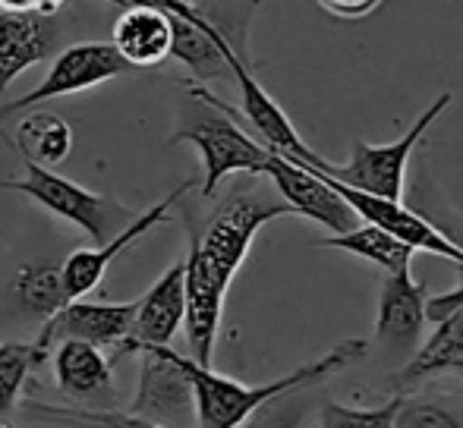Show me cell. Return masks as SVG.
Segmentation results:
<instances>
[{
    "mask_svg": "<svg viewBox=\"0 0 463 428\" xmlns=\"http://www.w3.org/2000/svg\"><path fill=\"white\" fill-rule=\"evenodd\" d=\"M136 319V300L129 302H86L73 300L54 312L51 319H44L42 330L35 337V347L42 353L51 356L54 343L61 340H86L92 347L110 349L108 359L123 347V340L129 337Z\"/></svg>",
    "mask_w": 463,
    "mask_h": 428,
    "instance_id": "cell-10",
    "label": "cell"
},
{
    "mask_svg": "<svg viewBox=\"0 0 463 428\" xmlns=\"http://www.w3.org/2000/svg\"><path fill=\"white\" fill-rule=\"evenodd\" d=\"M193 190V180H186V183H180L174 192H167L165 199H161L158 205H152V209H146L142 214H136L133 220H129L123 230H117L114 237L108 239V243L95 246V249H76L67 256V262L61 265V274H63V290H67L70 302L73 300H86L92 290H98V284L104 281V274H108L110 262H114L117 256H120L123 249H129L133 243H139L146 233H152L155 227L161 224H171L174 214L171 209L174 205L184 202V196Z\"/></svg>",
    "mask_w": 463,
    "mask_h": 428,
    "instance_id": "cell-9",
    "label": "cell"
},
{
    "mask_svg": "<svg viewBox=\"0 0 463 428\" xmlns=\"http://www.w3.org/2000/svg\"><path fill=\"white\" fill-rule=\"evenodd\" d=\"M67 0H0V10L10 13H44V16H57V10Z\"/></svg>",
    "mask_w": 463,
    "mask_h": 428,
    "instance_id": "cell-27",
    "label": "cell"
},
{
    "mask_svg": "<svg viewBox=\"0 0 463 428\" xmlns=\"http://www.w3.org/2000/svg\"><path fill=\"white\" fill-rule=\"evenodd\" d=\"M366 353L369 340L350 337V340L331 347L318 359L306 362V366L293 368V372L280 375L275 381H262V385H243V381L214 372L212 366H199V362L184 356V368L195 400V428H240L262 406L275 404V400L293 391H306V387H316L322 381L335 378L337 372L366 359Z\"/></svg>",
    "mask_w": 463,
    "mask_h": 428,
    "instance_id": "cell-2",
    "label": "cell"
},
{
    "mask_svg": "<svg viewBox=\"0 0 463 428\" xmlns=\"http://www.w3.org/2000/svg\"><path fill=\"white\" fill-rule=\"evenodd\" d=\"M454 95L441 92L420 116L413 120V126L403 135H397L394 142H384V145H369V142H354V152H350L347 164H331V161L318 158L316 167L318 173L331 177L335 183H344L350 190L369 192V196L382 199H403V186H407V164L413 158L416 145L422 142V135L432 129V123L451 107ZM306 164V161H303Z\"/></svg>",
    "mask_w": 463,
    "mask_h": 428,
    "instance_id": "cell-4",
    "label": "cell"
},
{
    "mask_svg": "<svg viewBox=\"0 0 463 428\" xmlns=\"http://www.w3.org/2000/svg\"><path fill=\"white\" fill-rule=\"evenodd\" d=\"M61 51V23L44 13L0 10V92L16 76Z\"/></svg>",
    "mask_w": 463,
    "mask_h": 428,
    "instance_id": "cell-14",
    "label": "cell"
},
{
    "mask_svg": "<svg viewBox=\"0 0 463 428\" xmlns=\"http://www.w3.org/2000/svg\"><path fill=\"white\" fill-rule=\"evenodd\" d=\"M48 359V353L32 343H0V425L10 423L13 413L23 404L25 385H29L32 372Z\"/></svg>",
    "mask_w": 463,
    "mask_h": 428,
    "instance_id": "cell-21",
    "label": "cell"
},
{
    "mask_svg": "<svg viewBox=\"0 0 463 428\" xmlns=\"http://www.w3.org/2000/svg\"><path fill=\"white\" fill-rule=\"evenodd\" d=\"M318 6L337 19H366L382 6V0H318Z\"/></svg>",
    "mask_w": 463,
    "mask_h": 428,
    "instance_id": "cell-25",
    "label": "cell"
},
{
    "mask_svg": "<svg viewBox=\"0 0 463 428\" xmlns=\"http://www.w3.org/2000/svg\"><path fill=\"white\" fill-rule=\"evenodd\" d=\"M136 356H139V385L127 413L165 428H193L195 400L184 356L174 353L171 347H146Z\"/></svg>",
    "mask_w": 463,
    "mask_h": 428,
    "instance_id": "cell-7",
    "label": "cell"
},
{
    "mask_svg": "<svg viewBox=\"0 0 463 428\" xmlns=\"http://www.w3.org/2000/svg\"><path fill=\"white\" fill-rule=\"evenodd\" d=\"M51 366L54 381L67 397L73 400H95L114 394V366L101 347L86 340H61L51 349Z\"/></svg>",
    "mask_w": 463,
    "mask_h": 428,
    "instance_id": "cell-17",
    "label": "cell"
},
{
    "mask_svg": "<svg viewBox=\"0 0 463 428\" xmlns=\"http://www.w3.org/2000/svg\"><path fill=\"white\" fill-rule=\"evenodd\" d=\"M0 190L23 192V196H29L32 202H38L44 211L54 214V218L76 224L95 243H108L117 230H123L133 220L127 209L120 202H114L110 196L86 190V186L61 177L54 167L32 164V161H25L23 177L6 180V183H0Z\"/></svg>",
    "mask_w": 463,
    "mask_h": 428,
    "instance_id": "cell-5",
    "label": "cell"
},
{
    "mask_svg": "<svg viewBox=\"0 0 463 428\" xmlns=\"http://www.w3.org/2000/svg\"><path fill=\"white\" fill-rule=\"evenodd\" d=\"M318 249H337V252H350V256L363 258V262L382 268L384 274L397 268H410L413 265L416 249H410L407 243H401L397 237L384 233L382 227L360 224L347 233H331V237L318 239Z\"/></svg>",
    "mask_w": 463,
    "mask_h": 428,
    "instance_id": "cell-18",
    "label": "cell"
},
{
    "mask_svg": "<svg viewBox=\"0 0 463 428\" xmlns=\"http://www.w3.org/2000/svg\"><path fill=\"white\" fill-rule=\"evenodd\" d=\"M233 79L240 86V120L250 123V129L259 135L269 152L284 154V158H297L306 161V164H316L322 154L312 152L303 139H299L297 126L290 123V116L284 114V107L265 92V86L256 79L252 73V63H237L233 67Z\"/></svg>",
    "mask_w": 463,
    "mask_h": 428,
    "instance_id": "cell-12",
    "label": "cell"
},
{
    "mask_svg": "<svg viewBox=\"0 0 463 428\" xmlns=\"http://www.w3.org/2000/svg\"><path fill=\"white\" fill-rule=\"evenodd\" d=\"M0 428H13V425H10V423H4V425H0Z\"/></svg>",
    "mask_w": 463,
    "mask_h": 428,
    "instance_id": "cell-28",
    "label": "cell"
},
{
    "mask_svg": "<svg viewBox=\"0 0 463 428\" xmlns=\"http://www.w3.org/2000/svg\"><path fill=\"white\" fill-rule=\"evenodd\" d=\"M445 372H454L463 378V306L448 312L441 321H435L429 340L397 368L391 381L397 385V394H410L416 385Z\"/></svg>",
    "mask_w": 463,
    "mask_h": 428,
    "instance_id": "cell-16",
    "label": "cell"
},
{
    "mask_svg": "<svg viewBox=\"0 0 463 428\" xmlns=\"http://www.w3.org/2000/svg\"><path fill=\"white\" fill-rule=\"evenodd\" d=\"M287 214L293 211L280 196L269 199L262 192H237L205 220L199 233L189 237V252L184 258V330L193 362L212 366L227 290L243 268L259 230Z\"/></svg>",
    "mask_w": 463,
    "mask_h": 428,
    "instance_id": "cell-1",
    "label": "cell"
},
{
    "mask_svg": "<svg viewBox=\"0 0 463 428\" xmlns=\"http://www.w3.org/2000/svg\"><path fill=\"white\" fill-rule=\"evenodd\" d=\"M426 300V284L413 277V265L388 271L382 281V290H378L375 340L388 349L413 347L429 321Z\"/></svg>",
    "mask_w": 463,
    "mask_h": 428,
    "instance_id": "cell-13",
    "label": "cell"
},
{
    "mask_svg": "<svg viewBox=\"0 0 463 428\" xmlns=\"http://www.w3.org/2000/svg\"><path fill=\"white\" fill-rule=\"evenodd\" d=\"M25 413L38 419H48V423H67V425H82V428H165L158 423H148L142 416H133L127 410H82V406H48L38 404V400H25Z\"/></svg>",
    "mask_w": 463,
    "mask_h": 428,
    "instance_id": "cell-22",
    "label": "cell"
},
{
    "mask_svg": "<svg viewBox=\"0 0 463 428\" xmlns=\"http://www.w3.org/2000/svg\"><path fill=\"white\" fill-rule=\"evenodd\" d=\"M391 428H463V410L439 397H410V394H403Z\"/></svg>",
    "mask_w": 463,
    "mask_h": 428,
    "instance_id": "cell-24",
    "label": "cell"
},
{
    "mask_svg": "<svg viewBox=\"0 0 463 428\" xmlns=\"http://www.w3.org/2000/svg\"><path fill=\"white\" fill-rule=\"evenodd\" d=\"M129 70L133 67L117 54V48L110 42L67 44V48H61L54 54V60H51V67H48V76H44L32 92L0 105V123L23 114V110H29V107L44 105V101L89 92V88L101 86V82H110V79H117V76L129 73Z\"/></svg>",
    "mask_w": 463,
    "mask_h": 428,
    "instance_id": "cell-6",
    "label": "cell"
},
{
    "mask_svg": "<svg viewBox=\"0 0 463 428\" xmlns=\"http://www.w3.org/2000/svg\"><path fill=\"white\" fill-rule=\"evenodd\" d=\"M403 394L394 391L382 406H347L337 400H325L318 410V425L322 428H391L394 425V413L401 406Z\"/></svg>",
    "mask_w": 463,
    "mask_h": 428,
    "instance_id": "cell-23",
    "label": "cell"
},
{
    "mask_svg": "<svg viewBox=\"0 0 463 428\" xmlns=\"http://www.w3.org/2000/svg\"><path fill=\"white\" fill-rule=\"evenodd\" d=\"M171 19L165 10L155 6H123V13L114 23L110 44L129 67H161L171 57Z\"/></svg>",
    "mask_w": 463,
    "mask_h": 428,
    "instance_id": "cell-15",
    "label": "cell"
},
{
    "mask_svg": "<svg viewBox=\"0 0 463 428\" xmlns=\"http://www.w3.org/2000/svg\"><path fill=\"white\" fill-rule=\"evenodd\" d=\"M189 98L193 101L180 116L171 142H189L199 148L202 171H205L202 173V199H212L231 173L265 177L269 148L256 135H250L237 107H231L224 98L202 86H189Z\"/></svg>",
    "mask_w": 463,
    "mask_h": 428,
    "instance_id": "cell-3",
    "label": "cell"
},
{
    "mask_svg": "<svg viewBox=\"0 0 463 428\" xmlns=\"http://www.w3.org/2000/svg\"><path fill=\"white\" fill-rule=\"evenodd\" d=\"M16 148L23 161L42 167H57L73 148V129L61 114L51 110H32L16 126Z\"/></svg>",
    "mask_w": 463,
    "mask_h": 428,
    "instance_id": "cell-19",
    "label": "cell"
},
{
    "mask_svg": "<svg viewBox=\"0 0 463 428\" xmlns=\"http://www.w3.org/2000/svg\"><path fill=\"white\" fill-rule=\"evenodd\" d=\"M265 177L275 183L278 196L287 202V209L293 214H303V218L316 220V224L325 227L328 233H347L363 224V220L356 218V211L341 199V192H337L318 171L303 164V161L269 152Z\"/></svg>",
    "mask_w": 463,
    "mask_h": 428,
    "instance_id": "cell-8",
    "label": "cell"
},
{
    "mask_svg": "<svg viewBox=\"0 0 463 428\" xmlns=\"http://www.w3.org/2000/svg\"><path fill=\"white\" fill-rule=\"evenodd\" d=\"M186 315L184 296V258L174 262L142 296H136V319L123 347L110 356V366H117L127 356H136L146 347H171L180 334Z\"/></svg>",
    "mask_w": 463,
    "mask_h": 428,
    "instance_id": "cell-11",
    "label": "cell"
},
{
    "mask_svg": "<svg viewBox=\"0 0 463 428\" xmlns=\"http://www.w3.org/2000/svg\"><path fill=\"white\" fill-rule=\"evenodd\" d=\"M460 306H463V281L454 290H448V293L429 296V300H426V319L429 321H441L448 312H454V309H460Z\"/></svg>",
    "mask_w": 463,
    "mask_h": 428,
    "instance_id": "cell-26",
    "label": "cell"
},
{
    "mask_svg": "<svg viewBox=\"0 0 463 428\" xmlns=\"http://www.w3.org/2000/svg\"><path fill=\"white\" fill-rule=\"evenodd\" d=\"M13 290H16L19 306L29 315H38V319H51V315L61 312L70 302L67 290H63L61 265H44V262L23 265L16 271Z\"/></svg>",
    "mask_w": 463,
    "mask_h": 428,
    "instance_id": "cell-20",
    "label": "cell"
}]
</instances>
